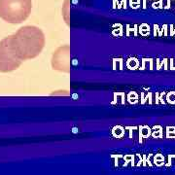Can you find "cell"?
Instances as JSON below:
<instances>
[{
    "label": "cell",
    "instance_id": "1",
    "mask_svg": "<svg viewBox=\"0 0 175 175\" xmlns=\"http://www.w3.org/2000/svg\"><path fill=\"white\" fill-rule=\"evenodd\" d=\"M10 39L15 53L22 61L38 57L46 42L43 31L34 26L21 27L15 34L10 35Z\"/></svg>",
    "mask_w": 175,
    "mask_h": 175
},
{
    "label": "cell",
    "instance_id": "2",
    "mask_svg": "<svg viewBox=\"0 0 175 175\" xmlns=\"http://www.w3.org/2000/svg\"><path fill=\"white\" fill-rule=\"evenodd\" d=\"M31 0H0V18L9 23H21L31 13Z\"/></svg>",
    "mask_w": 175,
    "mask_h": 175
},
{
    "label": "cell",
    "instance_id": "3",
    "mask_svg": "<svg viewBox=\"0 0 175 175\" xmlns=\"http://www.w3.org/2000/svg\"><path fill=\"white\" fill-rule=\"evenodd\" d=\"M22 60L15 53L10 36L0 41V72H11L18 69Z\"/></svg>",
    "mask_w": 175,
    "mask_h": 175
},
{
    "label": "cell",
    "instance_id": "4",
    "mask_svg": "<svg viewBox=\"0 0 175 175\" xmlns=\"http://www.w3.org/2000/svg\"><path fill=\"white\" fill-rule=\"evenodd\" d=\"M52 67L60 72H69L70 70V48L64 45L58 48L53 54Z\"/></svg>",
    "mask_w": 175,
    "mask_h": 175
},
{
    "label": "cell",
    "instance_id": "5",
    "mask_svg": "<svg viewBox=\"0 0 175 175\" xmlns=\"http://www.w3.org/2000/svg\"><path fill=\"white\" fill-rule=\"evenodd\" d=\"M166 99H168V103H171V104H175V92H171L168 94L166 97Z\"/></svg>",
    "mask_w": 175,
    "mask_h": 175
},
{
    "label": "cell",
    "instance_id": "6",
    "mask_svg": "<svg viewBox=\"0 0 175 175\" xmlns=\"http://www.w3.org/2000/svg\"><path fill=\"white\" fill-rule=\"evenodd\" d=\"M163 161H164V158L161 155H158L157 157H155V163H157V165H163L164 163Z\"/></svg>",
    "mask_w": 175,
    "mask_h": 175
},
{
    "label": "cell",
    "instance_id": "7",
    "mask_svg": "<svg viewBox=\"0 0 175 175\" xmlns=\"http://www.w3.org/2000/svg\"><path fill=\"white\" fill-rule=\"evenodd\" d=\"M172 134L175 136V128H168V136L169 137V135Z\"/></svg>",
    "mask_w": 175,
    "mask_h": 175
}]
</instances>
